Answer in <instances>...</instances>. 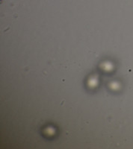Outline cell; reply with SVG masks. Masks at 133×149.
I'll return each mask as SVG.
<instances>
[]
</instances>
